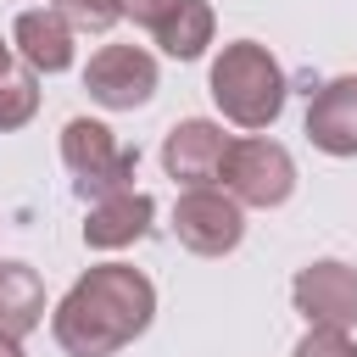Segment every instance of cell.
<instances>
[{
    "instance_id": "cell-8",
    "label": "cell",
    "mask_w": 357,
    "mask_h": 357,
    "mask_svg": "<svg viewBox=\"0 0 357 357\" xmlns=\"http://www.w3.org/2000/svg\"><path fill=\"white\" fill-rule=\"evenodd\" d=\"M229 134L223 123L212 117H184L162 134V167L167 178H178L184 190H201V184H218L223 178V156H229Z\"/></svg>"
},
{
    "instance_id": "cell-19",
    "label": "cell",
    "mask_w": 357,
    "mask_h": 357,
    "mask_svg": "<svg viewBox=\"0 0 357 357\" xmlns=\"http://www.w3.org/2000/svg\"><path fill=\"white\" fill-rule=\"evenodd\" d=\"M11 67H17V61H11V45H6V39H0V78H6V73H11Z\"/></svg>"
},
{
    "instance_id": "cell-3",
    "label": "cell",
    "mask_w": 357,
    "mask_h": 357,
    "mask_svg": "<svg viewBox=\"0 0 357 357\" xmlns=\"http://www.w3.org/2000/svg\"><path fill=\"white\" fill-rule=\"evenodd\" d=\"M61 162L73 173V190L78 201H106L117 190H134V167H139V151H128L100 117H73L61 128Z\"/></svg>"
},
{
    "instance_id": "cell-7",
    "label": "cell",
    "mask_w": 357,
    "mask_h": 357,
    "mask_svg": "<svg viewBox=\"0 0 357 357\" xmlns=\"http://www.w3.org/2000/svg\"><path fill=\"white\" fill-rule=\"evenodd\" d=\"M290 301L318 329H357V268L340 257H318V262L296 268Z\"/></svg>"
},
{
    "instance_id": "cell-12",
    "label": "cell",
    "mask_w": 357,
    "mask_h": 357,
    "mask_svg": "<svg viewBox=\"0 0 357 357\" xmlns=\"http://www.w3.org/2000/svg\"><path fill=\"white\" fill-rule=\"evenodd\" d=\"M39 324H45V279L28 262L6 257L0 262V335L28 340Z\"/></svg>"
},
{
    "instance_id": "cell-9",
    "label": "cell",
    "mask_w": 357,
    "mask_h": 357,
    "mask_svg": "<svg viewBox=\"0 0 357 357\" xmlns=\"http://www.w3.org/2000/svg\"><path fill=\"white\" fill-rule=\"evenodd\" d=\"M307 139L324 156H357V73L329 78L312 100H307Z\"/></svg>"
},
{
    "instance_id": "cell-11",
    "label": "cell",
    "mask_w": 357,
    "mask_h": 357,
    "mask_svg": "<svg viewBox=\"0 0 357 357\" xmlns=\"http://www.w3.org/2000/svg\"><path fill=\"white\" fill-rule=\"evenodd\" d=\"M11 45H17L22 67H33V73H67V67H73V28H67V17L50 11V6L17 11Z\"/></svg>"
},
{
    "instance_id": "cell-4",
    "label": "cell",
    "mask_w": 357,
    "mask_h": 357,
    "mask_svg": "<svg viewBox=\"0 0 357 357\" xmlns=\"http://www.w3.org/2000/svg\"><path fill=\"white\" fill-rule=\"evenodd\" d=\"M223 190L240 206H284L296 195V156L268 134H245L223 156Z\"/></svg>"
},
{
    "instance_id": "cell-2",
    "label": "cell",
    "mask_w": 357,
    "mask_h": 357,
    "mask_svg": "<svg viewBox=\"0 0 357 357\" xmlns=\"http://www.w3.org/2000/svg\"><path fill=\"white\" fill-rule=\"evenodd\" d=\"M206 89H212V106L234 123V128H273L279 112H284V95H290V78L279 67V56L257 39H234L212 56V73H206Z\"/></svg>"
},
{
    "instance_id": "cell-6",
    "label": "cell",
    "mask_w": 357,
    "mask_h": 357,
    "mask_svg": "<svg viewBox=\"0 0 357 357\" xmlns=\"http://www.w3.org/2000/svg\"><path fill=\"white\" fill-rule=\"evenodd\" d=\"M156 56L145 45H100L84 67V89L106 112H134L156 95Z\"/></svg>"
},
{
    "instance_id": "cell-18",
    "label": "cell",
    "mask_w": 357,
    "mask_h": 357,
    "mask_svg": "<svg viewBox=\"0 0 357 357\" xmlns=\"http://www.w3.org/2000/svg\"><path fill=\"white\" fill-rule=\"evenodd\" d=\"M0 357H28V351H22V340H11V335H0Z\"/></svg>"
},
{
    "instance_id": "cell-10",
    "label": "cell",
    "mask_w": 357,
    "mask_h": 357,
    "mask_svg": "<svg viewBox=\"0 0 357 357\" xmlns=\"http://www.w3.org/2000/svg\"><path fill=\"white\" fill-rule=\"evenodd\" d=\"M151 218H156V201L145 190H117L106 201H89L84 245L89 251H123V245H134V240L151 234Z\"/></svg>"
},
{
    "instance_id": "cell-13",
    "label": "cell",
    "mask_w": 357,
    "mask_h": 357,
    "mask_svg": "<svg viewBox=\"0 0 357 357\" xmlns=\"http://www.w3.org/2000/svg\"><path fill=\"white\" fill-rule=\"evenodd\" d=\"M212 33H218V17H212V6L206 0H184L151 39L173 56V61H195V56H206V45H212Z\"/></svg>"
},
{
    "instance_id": "cell-17",
    "label": "cell",
    "mask_w": 357,
    "mask_h": 357,
    "mask_svg": "<svg viewBox=\"0 0 357 357\" xmlns=\"http://www.w3.org/2000/svg\"><path fill=\"white\" fill-rule=\"evenodd\" d=\"M117 6H123V17H128V22H139L145 33H156V28H162L184 0H117Z\"/></svg>"
},
{
    "instance_id": "cell-15",
    "label": "cell",
    "mask_w": 357,
    "mask_h": 357,
    "mask_svg": "<svg viewBox=\"0 0 357 357\" xmlns=\"http://www.w3.org/2000/svg\"><path fill=\"white\" fill-rule=\"evenodd\" d=\"M50 11H61L73 33H106V28H117V17H123L117 0H50Z\"/></svg>"
},
{
    "instance_id": "cell-16",
    "label": "cell",
    "mask_w": 357,
    "mask_h": 357,
    "mask_svg": "<svg viewBox=\"0 0 357 357\" xmlns=\"http://www.w3.org/2000/svg\"><path fill=\"white\" fill-rule=\"evenodd\" d=\"M290 357H357V340H351V329H318V324H307V335L296 340Z\"/></svg>"
},
{
    "instance_id": "cell-14",
    "label": "cell",
    "mask_w": 357,
    "mask_h": 357,
    "mask_svg": "<svg viewBox=\"0 0 357 357\" xmlns=\"http://www.w3.org/2000/svg\"><path fill=\"white\" fill-rule=\"evenodd\" d=\"M33 112H39V73H33V67H11V73L0 78V134L28 128Z\"/></svg>"
},
{
    "instance_id": "cell-5",
    "label": "cell",
    "mask_w": 357,
    "mask_h": 357,
    "mask_svg": "<svg viewBox=\"0 0 357 357\" xmlns=\"http://www.w3.org/2000/svg\"><path fill=\"white\" fill-rule=\"evenodd\" d=\"M173 240L184 251H195V257H229L245 240V206L223 184L184 190L173 201Z\"/></svg>"
},
{
    "instance_id": "cell-1",
    "label": "cell",
    "mask_w": 357,
    "mask_h": 357,
    "mask_svg": "<svg viewBox=\"0 0 357 357\" xmlns=\"http://www.w3.org/2000/svg\"><path fill=\"white\" fill-rule=\"evenodd\" d=\"M156 318V284L134 262H95L50 312V335L67 357H117Z\"/></svg>"
}]
</instances>
